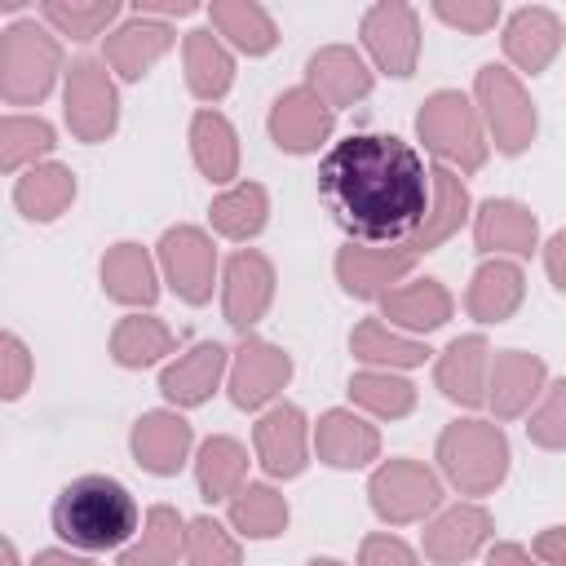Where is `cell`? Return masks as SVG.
<instances>
[{"label": "cell", "instance_id": "8fae6325", "mask_svg": "<svg viewBox=\"0 0 566 566\" xmlns=\"http://www.w3.org/2000/svg\"><path fill=\"white\" fill-rule=\"evenodd\" d=\"M270 301H274V265H270V256L256 252V248H239L226 261V274H221V310H226V323L248 336L265 318Z\"/></svg>", "mask_w": 566, "mask_h": 566}, {"label": "cell", "instance_id": "ac0fdd59", "mask_svg": "<svg viewBox=\"0 0 566 566\" xmlns=\"http://www.w3.org/2000/svg\"><path fill=\"white\" fill-rule=\"evenodd\" d=\"M544 380H548L544 358H535V354H526V349H500V354L491 358L486 402H491V411H495L500 420H513V416H522V411L535 402V394L544 389Z\"/></svg>", "mask_w": 566, "mask_h": 566}, {"label": "cell", "instance_id": "1f68e13d", "mask_svg": "<svg viewBox=\"0 0 566 566\" xmlns=\"http://www.w3.org/2000/svg\"><path fill=\"white\" fill-rule=\"evenodd\" d=\"M190 155H195V168L208 177V181H234L239 177V137L230 128V119L212 106L195 111L190 119Z\"/></svg>", "mask_w": 566, "mask_h": 566}, {"label": "cell", "instance_id": "30bf717a", "mask_svg": "<svg viewBox=\"0 0 566 566\" xmlns=\"http://www.w3.org/2000/svg\"><path fill=\"white\" fill-rule=\"evenodd\" d=\"M159 270L186 305H203V301H212L217 248L199 226H172L159 239Z\"/></svg>", "mask_w": 566, "mask_h": 566}, {"label": "cell", "instance_id": "8d00e7d4", "mask_svg": "<svg viewBox=\"0 0 566 566\" xmlns=\"http://www.w3.org/2000/svg\"><path fill=\"white\" fill-rule=\"evenodd\" d=\"M265 217H270V195L256 181H243V186L217 195L208 208V221L221 239H252L265 230Z\"/></svg>", "mask_w": 566, "mask_h": 566}, {"label": "cell", "instance_id": "f35d334b", "mask_svg": "<svg viewBox=\"0 0 566 566\" xmlns=\"http://www.w3.org/2000/svg\"><path fill=\"white\" fill-rule=\"evenodd\" d=\"M349 349H354V358L380 363V367H420V363L429 358V345L389 332L380 318H363V323L349 332Z\"/></svg>", "mask_w": 566, "mask_h": 566}, {"label": "cell", "instance_id": "7a4b0ae2", "mask_svg": "<svg viewBox=\"0 0 566 566\" xmlns=\"http://www.w3.org/2000/svg\"><path fill=\"white\" fill-rule=\"evenodd\" d=\"M53 531L80 553H106L119 548L137 531V500L124 482L106 473H84L66 482L53 500Z\"/></svg>", "mask_w": 566, "mask_h": 566}, {"label": "cell", "instance_id": "bcb514c9", "mask_svg": "<svg viewBox=\"0 0 566 566\" xmlns=\"http://www.w3.org/2000/svg\"><path fill=\"white\" fill-rule=\"evenodd\" d=\"M27 380H31V354L13 332H4L0 336V398H9V402L22 398Z\"/></svg>", "mask_w": 566, "mask_h": 566}, {"label": "cell", "instance_id": "277c9868", "mask_svg": "<svg viewBox=\"0 0 566 566\" xmlns=\"http://www.w3.org/2000/svg\"><path fill=\"white\" fill-rule=\"evenodd\" d=\"M416 133L424 142L429 155H438L447 168L460 172H478L486 164V133H482V111L455 93V88H438L420 102L416 115Z\"/></svg>", "mask_w": 566, "mask_h": 566}, {"label": "cell", "instance_id": "e575fe53", "mask_svg": "<svg viewBox=\"0 0 566 566\" xmlns=\"http://www.w3.org/2000/svg\"><path fill=\"white\" fill-rule=\"evenodd\" d=\"M177 553H186V522L177 509L155 504L146 513L142 535L119 553V566H172Z\"/></svg>", "mask_w": 566, "mask_h": 566}, {"label": "cell", "instance_id": "7bdbcfd3", "mask_svg": "<svg viewBox=\"0 0 566 566\" xmlns=\"http://www.w3.org/2000/svg\"><path fill=\"white\" fill-rule=\"evenodd\" d=\"M186 562L190 566H243L239 539L217 517L186 522Z\"/></svg>", "mask_w": 566, "mask_h": 566}, {"label": "cell", "instance_id": "9a60e30c", "mask_svg": "<svg viewBox=\"0 0 566 566\" xmlns=\"http://www.w3.org/2000/svg\"><path fill=\"white\" fill-rule=\"evenodd\" d=\"M190 442H195V433H190V424H186L177 411H146V416L133 424V433H128L133 460H137L146 473H155V478H172V473L186 464Z\"/></svg>", "mask_w": 566, "mask_h": 566}, {"label": "cell", "instance_id": "7402d4cb", "mask_svg": "<svg viewBox=\"0 0 566 566\" xmlns=\"http://www.w3.org/2000/svg\"><path fill=\"white\" fill-rule=\"evenodd\" d=\"M314 447H318V460L332 464V469H363L380 455V433L363 416H354L345 407H332V411L318 416Z\"/></svg>", "mask_w": 566, "mask_h": 566}, {"label": "cell", "instance_id": "2e32d148", "mask_svg": "<svg viewBox=\"0 0 566 566\" xmlns=\"http://www.w3.org/2000/svg\"><path fill=\"white\" fill-rule=\"evenodd\" d=\"M433 380L451 402L482 407L486 402V380H491V345H486V336H478V332L473 336H455L442 349V358L433 367Z\"/></svg>", "mask_w": 566, "mask_h": 566}, {"label": "cell", "instance_id": "d4e9b609", "mask_svg": "<svg viewBox=\"0 0 566 566\" xmlns=\"http://www.w3.org/2000/svg\"><path fill=\"white\" fill-rule=\"evenodd\" d=\"M539 239V221L531 208H522L517 199H486L473 212V243L482 252H513V256H531Z\"/></svg>", "mask_w": 566, "mask_h": 566}, {"label": "cell", "instance_id": "4dcf8cb0", "mask_svg": "<svg viewBox=\"0 0 566 566\" xmlns=\"http://www.w3.org/2000/svg\"><path fill=\"white\" fill-rule=\"evenodd\" d=\"M181 62H186V84L199 102H221L234 84V57L212 31H190L181 40Z\"/></svg>", "mask_w": 566, "mask_h": 566}, {"label": "cell", "instance_id": "484cf974", "mask_svg": "<svg viewBox=\"0 0 566 566\" xmlns=\"http://www.w3.org/2000/svg\"><path fill=\"white\" fill-rule=\"evenodd\" d=\"M226 358H230V354H226L217 340H199L190 354H181L177 363L164 367L159 394H164L168 402H177V407H199V402H208L212 389H217L221 376H226Z\"/></svg>", "mask_w": 566, "mask_h": 566}, {"label": "cell", "instance_id": "74e56055", "mask_svg": "<svg viewBox=\"0 0 566 566\" xmlns=\"http://www.w3.org/2000/svg\"><path fill=\"white\" fill-rule=\"evenodd\" d=\"M230 522L248 539H274L287 526V500L270 482H248L230 495Z\"/></svg>", "mask_w": 566, "mask_h": 566}, {"label": "cell", "instance_id": "ee69618b", "mask_svg": "<svg viewBox=\"0 0 566 566\" xmlns=\"http://www.w3.org/2000/svg\"><path fill=\"white\" fill-rule=\"evenodd\" d=\"M526 438L544 451H566V380H553L539 411L526 420Z\"/></svg>", "mask_w": 566, "mask_h": 566}, {"label": "cell", "instance_id": "8992f818", "mask_svg": "<svg viewBox=\"0 0 566 566\" xmlns=\"http://www.w3.org/2000/svg\"><path fill=\"white\" fill-rule=\"evenodd\" d=\"M473 93H478V106H482V119L491 128L495 150L500 155H522L535 142V106H531L522 80L509 66L486 62L473 80Z\"/></svg>", "mask_w": 566, "mask_h": 566}, {"label": "cell", "instance_id": "60d3db41", "mask_svg": "<svg viewBox=\"0 0 566 566\" xmlns=\"http://www.w3.org/2000/svg\"><path fill=\"white\" fill-rule=\"evenodd\" d=\"M40 13L57 35L93 40L119 18V0H44Z\"/></svg>", "mask_w": 566, "mask_h": 566}, {"label": "cell", "instance_id": "603a6c76", "mask_svg": "<svg viewBox=\"0 0 566 566\" xmlns=\"http://www.w3.org/2000/svg\"><path fill=\"white\" fill-rule=\"evenodd\" d=\"M562 49V18L544 4H526L504 22V53L513 66L539 75Z\"/></svg>", "mask_w": 566, "mask_h": 566}, {"label": "cell", "instance_id": "681fc988", "mask_svg": "<svg viewBox=\"0 0 566 566\" xmlns=\"http://www.w3.org/2000/svg\"><path fill=\"white\" fill-rule=\"evenodd\" d=\"M544 270H548L553 287L566 292V230H557V234L544 243Z\"/></svg>", "mask_w": 566, "mask_h": 566}, {"label": "cell", "instance_id": "4fadbf2b", "mask_svg": "<svg viewBox=\"0 0 566 566\" xmlns=\"http://www.w3.org/2000/svg\"><path fill=\"white\" fill-rule=\"evenodd\" d=\"M292 380V358L261 340V336H243L239 349H234V363H230V402L252 411V407H265L283 385Z\"/></svg>", "mask_w": 566, "mask_h": 566}, {"label": "cell", "instance_id": "11a10c76", "mask_svg": "<svg viewBox=\"0 0 566 566\" xmlns=\"http://www.w3.org/2000/svg\"><path fill=\"white\" fill-rule=\"evenodd\" d=\"M4 566H13V544L4 539Z\"/></svg>", "mask_w": 566, "mask_h": 566}, {"label": "cell", "instance_id": "5bb4252c", "mask_svg": "<svg viewBox=\"0 0 566 566\" xmlns=\"http://www.w3.org/2000/svg\"><path fill=\"white\" fill-rule=\"evenodd\" d=\"M420 256L411 248H340L336 252V283L358 296V301H371V296H385Z\"/></svg>", "mask_w": 566, "mask_h": 566}, {"label": "cell", "instance_id": "7c38bea8", "mask_svg": "<svg viewBox=\"0 0 566 566\" xmlns=\"http://www.w3.org/2000/svg\"><path fill=\"white\" fill-rule=\"evenodd\" d=\"M332 124H336V111L310 88V84H296V88H283L270 106V142L287 155H310L318 150L327 137H332Z\"/></svg>", "mask_w": 566, "mask_h": 566}, {"label": "cell", "instance_id": "4316f807", "mask_svg": "<svg viewBox=\"0 0 566 566\" xmlns=\"http://www.w3.org/2000/svg\"><path fill=\"white\" fill-rule=\"evenodd\" d=\"M102 287L119 305H155L159 279H155L150 252L142 243H115V248H106V256H102Z\"/></svg>", "mask_w": 566, "mask_h": 566}, {"label": "cell", "instance_id": "ba28073f", "mask_svg": "<svg viewBox=\"0 0 566 566\" xmlns=\"http://www.w3.org/2000/svg\"><path fill=\"white\" fill-rule=\"evenodd\" d=\"M367 500L380 522L402 526V522H420L442 504V482L420 460H385L367 482Z\"/></svg>", "mask_w": 566, "mask_h": 566}, {"label": "cell", "instance_id": "ffe728a7", "mask_svg": "<svg viewBox=\"0 0 566 566\" xmlns=\"http://www.w3.org/2000/svg\"><path fill=\"white\" fill-rule=\"evenodd\" d=\"M486 539H491V513L482 504H451L424 526V557L438 566H460Z\"/></svg>", "mask_w": 566, "mask_h": 566}, {"label": "cell", "instance_id": "c3c4849f", "mask_svg": "<svg viewBox=\"0 0 566 566\" xmlns=\"http://www.w3.org/2000/svg\"><path fill=\"white\" fill-rule=\"evenodd\" d=\"M535 557L544 566H566V526H548L535 535Z\"/></svg>", "mask_w": 566, "mask_h": 566}, {"label": "cell", "instance_id": "d590c367", "mask_svg": "<svg viewBox=\"0 0 566 566\" xmlns=\"http://www.w3.org/2000/svg\"><path fill=\"white\" fill-rule=\"evenodd\" d=\"M172 345H177V336L168 332V323H159V318H150V314H146V318H142V314H128V318H119L115 332H111V358H115L119 367H133V371L159 363L164 354H172Z\"/></svg>", "mask_w": 566, "mask_h": 566}, {"label": "cell", "instance_id": "d6a6232c", "mask_svg": "<svg viewBox=\"0 0 566 566\" xmlns=\"http://www.w3.org/2000/svg\"><path fill=\"white\" fill-rule=\"evenodd\" d=\"M208 18L248 57H261V53H270L279 44V27H274V18L256 0H212Z\"/></svg>", "mask_w": 566, "mask_h": 566}, {"label": "cell", "instance_id": "d6986e66", "mask_svg": "<svg viewBox=\"0 0 566 566\" xmlns=\"http://www.w3.org/2000/svg\"><path fill=\"white\" fill-rule=\"evenodd\" d=\"M252 442H256V460L270 478H296L305 469V416H301V407H292V402L270 407L256 420Z\"/></svg>", "mask_w": 566, "mask_h": 566}, {"label": "cell", "instance_id": "f546056e", "mask_svg": "<svg viewBox=\"0 0 566 566\" xmlns=\"http://www.w3.org/2000/svg\"><path fill=\"white\" fill-rule=\"evenodd\" d=\"M429 177H433V208H429V221L420 226V234H416L411 243H402V248H411L416 256L442 248V243L464 226V217H469V190H464L460 172L447 168V164H438V168H429Z\"/></svg>", "mask_w": 566, "mask_h": 566}, {"label": "cell", "instance_id": "83f0119b", "mask_svg": "<svg viewBox=\"0 0 566 566\" xmlns=\"http://www.w3.org/2000/svg\"><path fill=\"white\" fill-rule=\"evenodd\" d=\"M380 314L402 332H433L451 318V292L438 279H416L380 296Z\"/></svg>", "mask_w": 566, "mask_h": 566}, {"label": "cell", "instance_id": "b9f144b4", "mask_svg": "<svg viewBox=\"0 0 566 566\" xmlns=\"http://www.w3.org/2000/svg\"><path fill=\"white\" fill-rule=\"evenodd\" d=\"M349 398L358 407H367L371 416L398 420L416 407V385L394 371H358V376H349Z\"/></svg>", "mask_w": 566, "mask_h": 566}, {"label": "cell", "instance_id": "7dc6e473", "mask_svg": "<svg viewBox=\"0 0 566 566\" xmlns=\"http://www.w3.org/2000/svg\"><path fill=\"white\" fill-rule=\"evenodd\" d=\"M358 566H420V562L398 535H367L358 548Z\"/></svg>", "mask_w": 566, "mask_h": 566}, {"label": "cell", "instance_id": "f6af8a7d", "mask_svg": "<svg viewBox=\"0 0 566 566\" xmlns=\"http://www.w3.org/2000/svg\"><path fill=\"white\" fill-rule=\"evenodd\" d=\"M433 18L447 22V27H460L469 35H482L500 22V0H438Z\"/></svg>", "mask_w": 566, "mask_h": 566}, {"label": "cell", "instance_id": "816d5d0a", "mask_svg": "<svg viewBox=\"0 0 566 566\" xmlns=\"http://www.w3.org/2000/svg\"><path fill=\"white\" fill-rule=\"evenodd\" d=\"M486 566H539V557H531L522 544H495L486 553Z\"/></svg>", "mask_w": 566, "mask_h": 566}, {"label": "cell", "instance_id": "3957f363", "mask_svg": "<svg viewBox=\"0 0 566 566\" xmlns=\"http://www.w3.org/2000/svg\"><path fill=\"white\" fill-rule=\"evenodd\" d=\"M438 469L460 495H491L509 473V438L491 420H455L438 433Z\"/></svg>", "mask_w": 566, "mask_h": 566}, {"label": "cell", "instance_id": "44dd1931", "mask_svg": "<svg viewBox=\"0 0 566 566\" xmlns=\"http://www.w3.org/2000/svg\"><path fill=\"white\" fill-rule=\"evenodd\" d=\"M305 84H310L332 111H340V106H354V102H363V97L371 93V71H367V62H363L349 44H327V49H318V53L310 57Z\"/></svg>", "mask_w": 566, "mask_h": 566}, {"label": "cell", "instance_id": "f5cc1de1", "mask_svg": "<svg viewBox=\"0 0 566 566\" xmlns=\"http://www.w3.org/2000/svg\"><path fill=\"white\" fill-rule=\"evenodd\" d=\"M31 566H93V562L80 557V553H71V548H44V553H35Z\"/></svg>", "mask_w": 566, "mask_h": 566}, {"label": "cell", "instance_id": "cb8c5ba5", "mask_svg": "<svg viewBox=\"0 0 566 566\" xmlns=\"http://www.w3.org/2000/svg\"><path fill=\"white\" fill-rule=\"evenodd\" d=\"M526 296V274L517 261H504V256H491L473 270L469 279V296H464V310L478 318V323H504L517 314Z\"/></svg>", "mask_w": 566, "mask_h": 566}, {"label": "cell", "instance_id": "5b68a950", "mask_svg": "<svg viewBox=\"0 0 566 566\" xmlns=\"http://www.w3.org/2000/svg\"><path fill=\"white\" fill-rule=\"evenodd\" d=\"M62 71V44L40 22H13L0 35V97L9 106H35L49 97Z\"/></svg>", "mask_w": 566, "mask_h": 566}, {"label": "cell", "instance_id": "e0dca14e", "mask_svg": "<svg viewBox=\"0 0 566 566\" xmlns=\"http://www.w3.org/2000/svg\"><path fill=\"white\" fill-rule=\"evenodd\" d=\"M172 40H177V35H172L168 22L133 13L124 27H115V31L106 35V53H102V62H106L115 75H124V80H142V75L172 49Z\"/></svg>", "mask_w": 566, "mask_h": 566}, {"label": "cell", "instance_id": "ab89813d", "mask_svg": "<svg viewBox=\"0 0 566 566\" xmlns=\"http://www.w3.org/2000/svg\"><path fill=\"white\" fill-rule=\"evenodd\" d=\"M53 142V124L40 115H4L0 119V168L18 172V168H35L40 155H49Z\"/></svg>", "mask_w": 566, "mask_h": 566}, {"label": "cell", "instance_id": "f907efd6", "mask_svg": "<svg viewBox=\"0 0 566 566\" xmlns=\"http://www.w3.org/2000/svg\"><path fill=\"white\" fill-rule=\"evenodd\" d=\"M199 4L195 0H137L133 4V13H142V18H190Z\"/></svg>", "mask_w": 566, "mask_h": 566}, {"label": "cell", "instance_id": "836d02e7", "mask_svg": "<svg viewBox=\"0 0 566 566\" xmlns=\"http://www.w3.org/2000/svg\"><path fill=\"white\" fill-rule=\"evenodd\" d=\"M243 473H248V451L239 438H208L199 447V460H195V482H199V495L203 500H230L239 486H243Z\"/></svg>", "mask_w": 566, "mask_h": 566}, {"label": "cell", "instance_id": "9c48e42d", "mask_svg": "<svg viewBox=\"0 0 566 566\" xmlns=\"http://www.w3.org/2000/svg\"><path fill=\"white\" fill-rule=\"evenodd\" d=\"M363 49L371 53V62L385 71V75H398L407 80L416 71V57H420V18L411 4L402 0H380L363 13Z\"/></svg>", "mask_w": 566, "mask_h": 566}, {"label": "cell", "instance_id": "6da1fadb", "mask_svg": "<svg viewBox=\"0 0 566 566\" xmlns=\"http://www.w3.org/2000/svg\"><path fill=\"white\" fill-rule=\"evenodd\" d=\"M318 195L354 243L402 248L429 221L433 177L411 142L394 133H349L323 155Z\"/></svg>", "mask_w": 566, "mask_h": 566}, {"label": "cell", "instance_id": "db71d44e", "mask_svg": "<svg viewBox=\"0 0 566 566\" xmlns=\"http://www.w3.org/2000/svg\"><path fill=\"white\" fill-rule=\"evenodd\" d=\"M305 566H340V562H332V557H314V562H305Z\"/></svg>", "mask_w": 566, "mask_h": 566}, {"label": "cell", "instance_id": "52a82bcc", "mask_svg": "<svg viewBox=\"0 0 566 566\" xmlns=\"http://www.w3.org/2000/svg\"><path fill=\"white\" fill-rule=\"evenodd\" d=\"M66 124L80 142H106L119 124V93L102 57H75L66 66Z\"/></svg>", "mask_w": 566, "mask_h": 566}, {"label": "cell", "instance_id": "f1b7e54d", "mask_svg": "<svg viewBox=\"0 0 566 566\" xmlns=\"http://www.w3.org/2000/svg\"><path fill=\"white\" fill-rule=\"evenodd\" d=\"M75 199V172L66 164H35L13 181V203L27 221H57Z\"/></svg>", "mask_w": 566, "mask_h": 566}]
</instances>
